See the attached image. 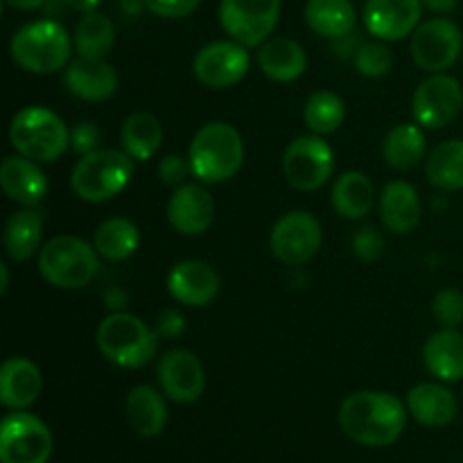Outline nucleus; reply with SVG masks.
Listing matches in <instances>:
<instances>
[{
  "label": "nucleus",
  "instance_id": "f257e3e1",
  "mask_svg": "<svg viewBox=\"0 0 463 463\" xmlns=\"http://www.w3.org/2000/svg\"><path fill=\"white\" fill-rule=\"evenodd\" d=\"M407 405L389 392H355L344 398L337 411L339 430L366 448L393 446L407 428Z\"/></svg>",
  "mask_w": 463,
  "mask_h": 463
},
{
  "label": "nucleus",
  "instance_id": "f03ea898",
  "mask_svg": "<svg viewBox=\"0 0 463 463\" xmlns=\"http://www.w3.org/2000/svg\"><path fill=\"white\" fill-rule=\"evenodd\" d=\"M75 43L61 21L39 18L18 27L9 41V57L30 75H54L72 61Z\"/></svg>",
  "mask_w": 463,
  "mask_h": 463
},
{
  "label": "nucleus",
  "instance_id": "7ed1b4c3",
  "mask_svg": "<svg viewBox=\"0 0 463 463\" xmlns=\"http://www.w3.org/2000/svg\"><path fill=\"white\" fill-rule=\"evenodd\" d=\"M95 344L99 355L113 366L138 371L156 360L161 337L156 328L145 324L140 317L122 310L111 312L99 321Z\"/></svg>",
  "mask_w": 463,
  "mask_h": 463
},
{
  "label": "nucleus",
  "instance_id": "20e7f679",
  "mask_svg": "<svg viewBox=\"0 0 463 463\" xmlns=\"http://www.w3.org/2000/svg\"><path fill=\"white\" fill-rule=\"evenodd\" d=\"M188 161L199 184H226L244 163L242 134L231 122H206L190 140Z\"/></svg>",
  "mask_w": 463,
  "mask_h": 463
},
{
  "label": "nucleus",
  "instance_id": "39448f33",
  "mask_svg": "<svg viewBox=\"0 0 463 463\" xmlns=\"http://www.w3.org/2000/svg\"><path fill=\"white\" fill-rule=\"evenodd\" d=\"M14 152L36 163H54L71 149V127L52 109L30 104L18 109L9 122Z\"/></svg>",
  "mask_w": 463,
  "mask_h": 463
},
{
  "label": "nucleus",
  "instance_id": "423d86ee",
  "mask_svg": "<svg viewBox=\"0 0 463 463\" xmlns=\"http://www.w3.org/2000/svg\"><path fill=\"white\" fill-rule=\"evenodd\" d=\"M136 172V161L125 149H95L77 158L71 170V188L81 202L102 203L127 190Z\"/></svg>",
  "mask_w": 463,
  "mask_h": 463
},
{
  "label": "nucleus",
  "instance_id": "0eeeda50",
  "mask_svg": "<svg viewBox=\"0 0 463 463\" xmlns=\"http://www.w3.org/2000/svg\"><path fill=\"white\" fill-rule=\"evenodd\" d=\"M45 283L59 289H81L98 276L99 253L80 235H54L36 258Z\"/></svg>",
  "mask_w": 463,
  "mask_h": 463
},
{
  "label": "nucleus",
  "instance_id": "6e6552de",
  "mask_svg": "<svg viewBox=\"0 0 463 463\" xmlns=\"http://www.w3.org/2000/svg\"><path fill=\"white\" fill-rule=\"evenodd\" d=\"M280 167H283L285 181L294 190L315 193L333 179L335 152L324 136H298L285 147Z\"/></svg>",
  "mask_w": 463,
  "mask_h": 463
},
{
  "label": "nucleus",
  "instance_id": "1a4fd4ad",
  "mask_svg": "<svg viewBox=\"0 0 463 463\" xmlns=\"http://www.w3.org/2000/svg\"><path fill=\"white\" fill-rule=\"evenodd\" d=\"M283 0H220L217 16L229 39L244 48H260L280 21Z\"/></svg>",
  "mask_w": 463,
  "mask_h": 463
},
{
  "label": "nucleus",
  "instance_id": "9d476101",
  "mask_svg": "<svg viewBox=\"0 0 463 463\" xmlns=\"http://www.w3.org/2000/svg\"><path fill=\"white\" fill-rule=\"evenodd\" d=\"M410 54L411 61L420 71L430 72H448L463 54V32L452 18L432 16L428 21H420L414 34L410 36Z\"/></svg>",
  "mask_w": 463,
  "mask_h": 463
},
{
  "label": "nucleus",
  "instance_id": "9b49d317",
  "mask_svg": "<svg viewBox=\"0 0 463 463\" xmlns=\"http://www.w3.org/2000/svg\"><path fill=\"white\" fill-rule=\"evenodd\" d=\"M52 448L50 428L30 411H9L0 423V463H48Z\"/></svg>",
  "mask_w": 463,
  "mask_h": 463
},
{
  "label": "nucleus",
  "instance_id": "f8f14e48",
  "mask_svg": "<svg viewBox=\"0 0 463 463\" xmlns=\"http://www.w3.org/2000/svg\"><path fill=\"white\" fill-rule=\"evenodd\" d=\"M324 244V229L307 211H289L276 220L269 233V249L288 267L307 265Z\"/></svg>",
  "mask_w": 463,
  "mask_h": 463
},
{
  "label": "nucleus",
  "instance_id": "ddd939ff",
  "mask_svg": "<svg viewBox=\"0 0 463 463\" xmlns=\"http://www.w3.org/2000/svg\"><path fill=\"white\" fill-rule=\"evenodd\" d=\"M463 109L459 80L448 72H434L416 86L411 95V118L423 129H446Z\"/></svg>",
  "mask_w": 463,
  "mask_h": 463
},
{
  "label": "nucleus",
  "instance_id": "4468645a",
  "mask_svg": "<svg viewBox=\"0 0 463 463\" xmlns=\"http://www.w3.org/2000/svg\"><path fill=\"white\" fill-rule=\"evenodd\" d=\"M251 68L249 48L233 39L211 41L193 59V75L199 84L213 90H224L240 84Z\"/></svg>",
  "mask_w": 463,
  "mask_h": 463
},
{
  "label": "nucleus",
  "instance_id": "2eb2a0df",
  "mask_svg": "<svg viewBox=\"0 0 463 463\" xmlns=\"http://www.w3.org/2000/svg\"><path fill=\"white\" fill-rule=\"evenodd\" d=\"M158 389L176 405H193L206 392V369L197 353L172 348L156 360Z\"/></svg>",
  "mask_w": 463,
  "mask_h": 463
},
{
  "label": "nucleus",
  "instance_id": "dca6fc26",
  "mask_svg": "<svg viewBox=\"0 0 463 463\" xmlns=\"http://www.w3.org/2000/svg\"><path fill=\"white\" fill-rule=\"evenodd\" d=\"M423 16L420 0H366L362 9V25L373 39L393 41L410 39Z\"/></svg>",
  "mask_w": 463,
  "mask_h": 463
},
{
  "label": "nucleus",
  "instance_id": "f3484780",
  "mask_svg": "<svg viewBox=\"0 0 463 463\" xmlns=\"http://www.w3.org/2000/svg\"><path fill=\"white\" fill-rule=\"evenodd\" d=\"M217 203L206 184H184L167 199V222L181 235H203L213 226Z\"/></svg>",
  "mask_w": 463,
  "mask_h": 463
},
{
  "label": "nucleus",
  "instance_id": "a211bd4d",
  "mask_svg": "<svg viewBox=\"0 0 463 463\" xmlns=\"http://www.w3.org/2000/svg\"><path fill=\"white\" fill-rule=\"evenodd\" d=\"M222 288L220 274L206 260L188 258L167 271V294L185 307H206L217 298Z\"/></svg>",
  "mask_w": 463,
  "mask_h": 463
},
{
  "label": "nucleus",
  "instance_id": "6ab92c4d",
  "mask_svg": "<svg viewBox=\"0 0 463 463\" xmlns=\"http://www.w3.org/2000/svg\"><path fill=\"white\" fill-rule=\"evenodd\" d=\"M68 93L84 102H107L118 93L120 77L107 59L75 57L63 71Z\"/></svg>",
  "mask_w": 463,
  "mask_h": 463
},
{
  "label": "nucleus",
  "instance_id": "aec40b11",
  "mask_svg": "<svg viewBox=\"0 0 463 463\" xmlns=\"http://www.w3.org/2000/svg\"><path fill=\"white\" fill-rule=\"evenodd\" d=\"M0 188L18 206L39 208L48 194L50 184L41 163L23 154H9L0 163Z\"/></svg>",
  "mask_w": 463,
  "mask_h": 463
},
{
  "label": "nucleus",
  "instance_id": "412c9836",
  "mask_svg": "<svg viewBox=\"0 0 463 463\" xmlns=\"http://www.w3.org/2000/svg\"><path fill=\"white\" fill-rule=\"evenodd\" d=\"M378 208L384 229L396 235H410L423 220V202L419 190L405 179H393L384 185Z\"/></svg>",
  "mask_w": 463,
  "mask_h": 463
},
{
  "label": "nucleus",
  "instance_id": "4be33fe9",
  "mask_svg": "<svg viewBox=\"0 0 463 463\" xmlns=\"http://www.w3.org/2000/svg\"><path fill=\"white\" fill-rule=\"evenodd\" d=\"M43 392L41 369L27 357H7L0 366V402L5 410H30Z\"/></svg>",
  "mask_w": 463,
  "mask_h": 463
},
{
  "label": "nucleus",
  "instance_id": "5701e85b",
  "mask_svg": "<svg viewBox=\"0 0 463 463\" xmlns=\"http://www.w3.org/2000/svg\"><path fill=\"white\" fill-rule=\"evenodd\" d=\"M407 411L423 428H448L459 414L457 396L446 383H420L407 392Z\"/></svg>",
  "mask_w": 463,
  "mask_h": 463
},
{
  "label": "nucleus",
  "instance_id": "b1692460",
  "mask_svg": "<svg viewBox=\"0 0 463 463\" xmlns=\"http://www.w3.org/2000/svg\"><path fill=\"white\" fill-rule=\"evenodd\" d=\"M125 416L134 434L143 439L158 437L167 428V419H170L167 396L152 384H138L127 393Z\"/></svg>",
  "mask_w": 463,
  "mask_h": 463
},
{
  "label": "nucleus",
  "instance_id": "393cba45",
  "mask_svg": "<svg viewBox=\"0 0 463 463\" xmlns=\"http://www.w3.org/2000/svg\"><path fill=\"white\" fill-rule=\"evenodd\" d=\"M258 68L267 80L289 84L307 71V52L289 36H271L258 48Z\"/></svg>",
  "mask_w": 463,
  "mask_h": 463
},
{
  "label": "nucleus",
  "instance_id": "a878e982",
  "mask_svg": "<svg viewBox=\"0 0 463 463\" xmlns=\"http://www.w3.org/2000/svg\"><path fill=\"white\" fill-rule=\"evenodd\" d=\"M330 202L335 213L344 220L360 222L373 213L378 193L371 176L362 170H346L335 179L330 190Z\"/></svg>",
  "mask_w": 463,
  "mask_h": 463
},
{
  "label": "nucleus",
  "instance_id": "bb28decb",
  "mask_svg": "<svg viewBox=\"0 0 463 463\" xmlns=\"http://www.w3.org/2000/svg\"><path fill=\"white\" fill-rule=\"evenodd\" d=\"M423 364L439 383L463 380V335L457 328H441L425 339Z\"/></svg>",
  "mask_w": 463,
  "mask_h": 463
},
{
  "label": "nucleus",
  "instance_id": "cd10ccee",
  "mask_svg": "<svg viewBox=\"0 0 463 463\" xmlns=\"http://www.w3.org/2000/svg\"><path fill=\"white\" fill-rule=\"evenodd\" d=\"M43 213L39 208L21 206L7 217L3 229V247L9 260L27 262L41 251L43 240Z\"/></svg>",
  "mask_w": 463,
  "mask_h": 463
},
{
  "label": "nucleus",
  "instance_id": "c85d7f7f",
  "mask_svg": "<svg viewBox=\"0 0 463 463\" xmlns=\"http://www.w3.org/2000/svg\"><path fill=\"white\" fill-rule=\"evenodd\" d=\"M383 158L392 170L410 172L428 158V138L416 122H401L392 127L383 140Z\"/></svg>",
  "mask_w": 463,
  "mask_h": 463
},
{
  "label": "nucleus",
  "instance_id": "c756f323",
  "mask_svg": "<svg viewBox=\"0 0 463 463\" xmlns=\"http://www.w3.org/2000/svg\"><path fill=\"white\" fill-rule=\"evenodd\" d=\"M303 18L317 36L328 41L351 34L357 27V9L353 0H307Z\"/></svg>",
  "mask_w": 463,
  "mask_h": 463
},
{
  "label": "nucleus",
  "instance_id": "7c9ffc66",
  "mask_svg": "<svg viewBox=\"0 0 463 463\" xmlns=\"http://www.w3.org/2000/svg\"><path fill=\"white\" fill-rule=\"evenodd\" d=\"M163 122L149 111H136L125 118L120 127V149H125L134 161H149L163 147Z\"/></svg>",
  "mask_w": 463,
  "mask_h": 463
},
{
  "label": "nucleus",
  "instance_id": "2f4dec72",
  "mask_svg": "<svg viewBox=\"0 0 463 463\" xmlns=\"http://www.w3.org/2000/svg\"><path fill=\"white\" fill-rule=\"evenodd\" d=\"M93 247L107 262H125L138 251L140 229L127 217H109L93 233Z\"/></svg>",
  "mask_w": 463,
  "mask_h": 463
},
{
  "label": "nucleus",
  "instance_id": "473e14b6",
  "mask_svg": "<svg viewBox=\"0 0 463 463\" xmlns=\"http://www.w3.org/2000/svg\"><path fill=\"white\" fill-rule=\"evenodd\" d=\"M425 176L439 193L463 190V138L439 143L425 158Z\"/></svg>",
  "mask_w": 463,
  "mask_h": 463
},
{
  "label": "nucleus",
  "instance_id": "72a5a7b5",
  "mask_svg": "<svg viewBox=\"0 0 463 463\" xmlns=\"http://www.w3.org/2000/svg\"><path fill=\"white\" fill-rule=\"evenodd\" d=\"M72 43H75L77 57L104 59L116 43V25L107 14L98 12V9L81 14L75 32H72Z\"/></svg>",
  "mask_w": 463,
  "mask_h": 463
},
{
  "label": "nucleus",
  "instance_id": "f704fd0d",
  "mask_svg": "<svg viewBox=\"0 0 463 463\" xmlns=\"http://www.w3.org/2000/svg\"><path fill=\"white\" fill-rule=\"evenodd\" d=\"M303 122L310 129V134L326 138V136L342 129L344 122H346V102L335 90H315L303 107Z\"/></svg>",
  "mask_w": 463,
  "mask_h": 463
},
{
  "label": "nucleus",
  "instance_id": "c9c22d12",
  "mask_svg": "<svg viewBox=\"0 0 463 463\" xmlns=\"http://www.w3.org/2000/svg\"><path fill=\"white\" fill-rule=\"evenodd\" d=\"M393 52L387 45V41H364L357 50L355 59H353V66L360 72L362 77H369V80H380V77H387L393 68Z\"/></svg>",
  "mask_w": 463,
  "mask_h": 463
},
{
  "label": "nucleus",
  "instance_id": "e433bc0d",
  "mask_svg": "<svg viewBox=\"0 0 463 463\" xmlns=\"http://www.w3.org/2000/svg\"><path fill=\"white\" fill-rule=\"evenodd\" d=\"M432 315L443 328H459L463 324V292L457 288H443L432 298Z\"/></svg>",
  "mask_w": 463,
  "mask_h": 463
},
{
  "label": "nucleus",
  "instance_id": "4c0bfd02",
  "mask_svg": "<svg viewBox=\"0 0 463 463\" xmlns=\"http://www.w3.org/2000/svg\"><path fill=\"white\" fill-rule=\"evenodd\" d=\"M353 256L362 262H375L384 253V238L373 224H364L351 238Z\"/></svg>",
  "mask_w": 463,
  "mask_h": 463
},
{
  "label": "nucleus",
  "instance_id": "58836bf2",
  "mask_svg": "<svg viewBox=\"0 0 463 463\" xmlns=\"http://www.w3.org/2000/svg\"><path fill=\"white\" fill-rule=\"evenodd\" d=\"M158 179L163 185H170V188H179L185 184L190 175H193V167H190L188 156H179V154H165V156L158 161L156 165Z\"/></svg>",
  "mask_w": 463,
  "mask_h": 463
},
{
  "label": "nucleus",
  "instance_id": "ea45409f",
  "mask_svg": "<svg viewBox=\"0 0 463 463\" xmlns=\"http://www.w3.org/2000/svg\"><path fill=\"white\" fill-rule=\"evenodd\" d=\"M99 145H102V131L95 122L80 120L71 129V149L77 156L95 152V149H99Z\"/></svg>",
  "mask_w": 463,
  "mask_h": 463
},
{
  "label": "nucleus",
  "instance_id": "a19ab883",
  "mask_svg": "<svg viewBox=\"0 0 463 463\" xmlns=\"http://www.w3.org/2000/svg\"><path fill=\"white\" fill-rule=\"evenodd\" d=\"M202 0H147V12L156 18L176 21V18L193 16Z\"/></svg>",
  "mask_w": 463,
  "mask_h": 463
},
{
  "label": "nucleus",
  "instance_id": "79ce46f5",
  "mask_svg": "<svg viewBox=\"0 0 463 463\" xmlns=\"http://www.w3.org/2000/svg\"><path fill=\"white\" fill-rule=\"evenodd\" d=\"M156 333L163 342H175L181 335L185 333V317L184 312L176 310V307H165L163 312H158L156 317Z\"/></svg>",
  "mask_w": 463,
  "mask_h": 463
},
{
  "label": "nucleus",
  "instance_id": "37998d69",
  "mask_svg": "<svg viewBox=\"0 0 463 463\" xmlns=\"http://www.w3.org/2000/svg\"><path fill=\"white\" fill-rule=\"evenodd\" d=\"M360 45H362V41H360V36L355 34V32H351V34L339 36V39L330 41V48H333V52L337 54L339 59H351V61L355 59Z\"/></svg>",
  "mask_w": 463,
  "mask_h": 463
},
{
  "label": "nucleus",
  "instance_id": "c03bdc74",
  "mask_svg": "<svg viewBox=\"0 0 463 463\" xmlns=\"http://www.w3.org/2000/svg\"><path fill=\"white\" fill-rule=\"evenodd\" d=\"M127 301H129V297H127V292L122 288H109L107 292H104V306L109 307L111 312H122L125 310Z\"/></svg>",
  "mask_w": 463,
  "mask_h": 463
},
{
  "label": "nucleus",
  "instance_id": "a18cd8bd",
  "mask_svg": "<svg viewBox=\"0 0 463 463\" xmlns=\"http://www.w3.org/2000/svg\"><path fill=\"white\" fill-rule=\"evenodd\" d=\"M66 12H80V14H89L95 12L99 7L102 0H57Z\"/></svg>",
  "mask_w": 463,
  "mask_h": 463
},
{
  "label": "nucleus",
  "instance_id": "49530a36",
  "mask_svg": "<svg viewBox=\"0 0 463 463\" xmlns=\"http://www.w3.org/2000/svg\"><path fill=\"white\" fill-rule=\"evenodd\" d=\"M420 3H423V9H428V12L446 16V14L455 12L459 0H420Z\"/></svg>",
  "mask_w": 463,
  "mask_h": 463
},
{
  "label": "nucleus",
  "instance_id": "de8ad7c7",
  "mask_svg": "<svg viewBox=\"0 0 463 463\" xmlns=\"http://www.w3.org/2000/svg\"><path fill=\"white\" fill-rule=\"evenodd\" d=\"M122 16L127 18H138L140 14L147 12V0H118Z\"/></svg>",
  "mask_w": 463,
  "mask_h": 463
},
{
  "label": "nucleus",
  "instance_id": "09e8293b",
  "mask_svg": "<svg viewBox=\"0 0 463 463\" xmlns=\"http://www.w3.org/2000/svg\"><path fill=\"white\" fill-rule=\"evenodd\" d=\"M12 9H18V12H39V9L45 7L48 0H5Z\"/></svg>",
  "mask_w": 463,
  "mask_h": 463
},
{
  "label": "nucleus",
  "instance_id": "8fccbe9b",
  "mask_svg": "<svg viewBox=\"0 0 463 463\" xmlns=\"http://www.w3.org/2000/svg\"><path fill=\"white\" fill-rule=\"evenodd\" d=\"M7 289H9V267L5 265H0V294H7Z\"/></svg>",
  "mask_w": 463,
  "mask_h": 463
},
{
  "label": "nucleus",
  "instance_id": "3c124183",
  "mask_svg": "<svg viewBox=\"0 0 463 463\" xmlns=\"http://www.w3.org/2000/svg\"><path fill=\"white\" fill-rule=\"evenodd\" d=\"M461 59H463V54H461Z\"/></svg>",
  "mask_w": 463,
  "mask_h": 463
}]
</instances>
